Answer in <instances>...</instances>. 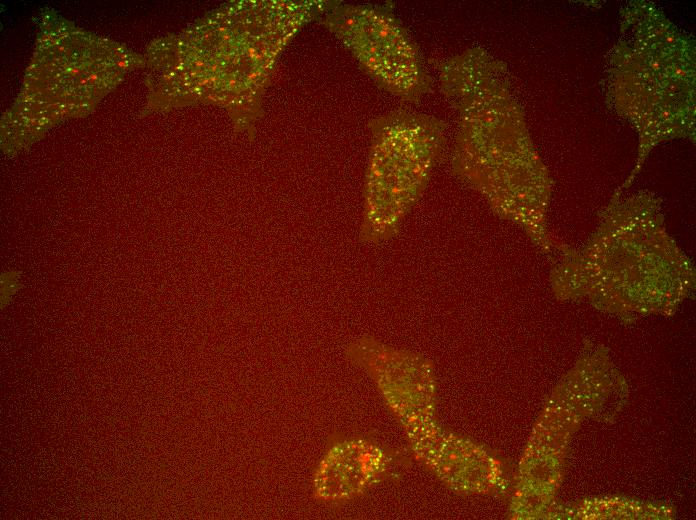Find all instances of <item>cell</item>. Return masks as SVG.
<instances>
[{"instance_id": "6da1fadb", "label": "cell", "mask_w": 696, "mask_h": 520, "mask_svg": "<svg viewBox=\"0 0 696 520\" xmlns=\"http://www.w3.org/2000/svg\"><path fill=\"white\" fill-rule=\"evenodd\" d=\"M366 214L394 224L417 200L441 155L447 124L434 115L398 108L372 119Z\"/></svg>"}, {"instance_id": "7a4b0ae2", "label": "cell", "mask_w": 696, "mask_h": 520, "mask_svg": "<svg viewBox=\"0 0 696 520\" xmlns=\"http://www.w3.org/2000/svg\"><path fill=\"white\" fill-rule=\"evenodd\" d=\"M320 20L383 91L409 103L433 92L423 54L391 5L333 1Z\"/></svg>"}]
</instances>
